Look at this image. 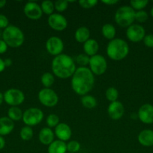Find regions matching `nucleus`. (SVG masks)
<instances>
[{"mask_svg": "<svg viewBox=\"0 0 153 153\" xmlns=\"http://www.w3.org/2000/svg\"><path fill=\"white\" fill-rule=\"evenodd\" d=\"M94 76L88 67H80L71 76V88L76 94L85 96L92 90Z\"/></svg>", "mask_w": 153, "mask_h": 153, "instance_id": "nucleus-1", "label": "nucleus"}, {"mask_svg": "<svg viewBox=\"0 0 153 153\" xmlns=\"http://www.w3.org/2000/svg\"><path fill=\"white\" fill-rule=\"evenodd\" d=\"M51 69L54 76L61 79H66L73 76L76 67L71 57L66 54H61L54 57Z\"/></svg>", "mask_w": 153, "mask_h": 153, "instance_id": "nucleus-2", "label": "nucleus"}, {"mask_svg": "<svg viewBox=\"0 0 153 153\" xmlns=\"http://www.w3.org/2000/svg\"><path fill=\"white\" fill-rule=\"evenodd\" d=\"M106 52L107 56L111 60L119 61L125 58L128 55L129 46L123 39L114 38L108 43Z\"/></svg>", "mask_w": 153, "mask_h": 153, "instance_id": "nucleus-3", "label": "nucleus"}, {"mask_svg": "<svg viewBox=\"0 0 153 153\" xmlns=\"http://www.w3.org/2000/svg\"><path fill=\"white\" fill-rule=\"evenodd\" d=\"M2 39L11 48H18L22 45L25 40L23 32L16 25H9L2 31Z\"/></svg>", "mask_w": 153, "mask_h": 153, "instance_id": "nucleus-4", "label": "nucleus"}, {"mask_svg": "<svg viewBox=\"0 0 153 153\" xmlns=\"http://www.w3.org/2000/svg\"><path fill=\"white\" fill-rule=\"evenodd\" d=\"M135 11L130 6L124 5L118 7L115 13L116 24L123 28H128L135 21Z\"/></svg>", "mask_w": 153, "mask_h": 153, "instance_id": "nucleus-5", "label": "nucleus"}, {"mask_svg": "<svg viewBox=\"0 0 153 153\" xmlns=\"http://www.w3.org/2000/svg\"><path fill=\"white\" fill-rule=\"evenodd\" d=\"M44 119V113L40 108H30L26 110L22 114V121L28 126H34L40 123Z\"/></svg>", "mask_w": 153, "mask_h": 153, "instance_id": "nucleus-6", "label": "nucleus"}, {"mask_svg": "<svg viewBox=\"0 0 153 153\" xmlns=\"http://www.w3.org/2000/svg\"><path fill=\"white\" fill-rule=\"evenodd\" d=\"M89 70L92 73L96 76H101L107 69V62L103 55L97 54L94 56L90 57L89 59Z\"/></svg>", "mask_w": 153, "mask_h": 153, "instance_id": "nucleus-7", "label": "nucleus"}, {"mask_svg": "<svg viewBox=\"0 0 153 153\" xmlns=\"http://www.w3.org/2000/svg\"><path fill=\"white\" fill-rule=\"evenodd\" d=\"M40 104L48 108H52L57 105L58 97L56 93L51 88H43L40 90L38 95Z\"/></svg>", "mask_w": 153, "mask_h": 153, "instance_id": "nucleus-8", "label": "nucleus"}, {"mask_svg": "<svg viewBox=\"0 0 153 153\" xmlns=\"http://www.w3.org/2000/svg\"><path fill=\"white\" fill-rule=\"evenodd\" d=\"M4 101L10 107H14L22 104L25 100V95L22 91L16 88H10L3 94Z\"/></svg>", "mask_w": 153, "mask_h": 153, "instance_id": "nucleus-9", "label": "nucleus"}, {"mask_svg": "<svg viewBox=\"0 0 153 153\" xmlns=\"http://www.w3.org/2000/svg\"><path fill=\"white\" fill-rule=\"evenodd\" d=\"M126 36L132 43H139L142 41L146 36L145 28L138 24H132L126 30Z\"/></svg>", "mask_w": 153, "mask_h": 153, "instance_id": "nucleus-10", "label": "nucleus"}, {"mask_svg": "<svg viewBox=\"0 0 153 153\" xmlns=\"http://www.w3.org/2000/svg\"><path fill=\"white\" fill-rule=\"evenodd\" d=\"M46 49L50 55L56 57L62 54V52L64 49V43L58 37L52 36L46 40Z\"/></svg>", "mask_w": 153, "mask_h": 153, "instance_id": "nucleus-11", "label": "nucleus"}, {"mask_svg": "<svg viewBox=\"0 0 153 153\" xmlns=\"http://www.w3.org/2000/svg\"><path fill=\"white\" fill-rule=\"evenodd\" d=\"M47 22L50 27L57 31H64L68 26V21L66 18L58 13H53L49 16Z\"/></svg>", "mask_w": 153, "mask_h": 153, "instance_id": "nucleus-12", "label": "nucleus"}, {"mask_svg": "<svg viewBox=\"0 0 153 153\" xmlns=\"http://www.w3.org/2000/svg\"><path fill=\"white\" fill-rule=\"evenodd\" d=\"M24 14L27 18L32 20H38L40 19L43 15L40 5L34 1H28L23 7Z\"/></svg>", "mask_w": 153, "mask_h": 153, "instance_id": "nucleus-13", "label": "nucleus"}, {"mask_svg": "<svg viewBox=\"0 0 153 153\" xmlns=\"http://www.w3.org/2000/svg\"><path fill=\"white\" fill-rule=\"evenodd\" d=\"M138 118L145 124L153 123V105L151 104H144L138 110Z\"/></svg>", "mask_w": 153, "mask_h": 153, "instance_id": "nucleus-14", "label": "nucleus"}, {"mask_svg": "<svg viewBox=\"0 0 153 153\" xmlns=\"http://www.w3.org/2000/svg\"><path fill=\"white\" fill-rule=\"evenodd\" d=\"M107 113L110 117L113 120L121 119L124 113V105L118 100L113 102H110L107 108Z\"/></svg>", "mask_w": 153, "mask_h": 153, "instance_id": "nucleus-15", "label": "nucleus"}, {"mask_svg": "<svg viewBox=\"0 0 153 153\" xmlns=\"http://www.w3.org/2000/svg\"><path fill=\"white\" fill-rule=\"evenodd\" d=\"M55 134L58 137V140L65 142L71 137V128L68 124L59 123V124L55 128Z\"/></svg>", "mask_w": 153, "mask_h": 153, "instance_id": "nucleus-16", "label": "nucleus"}, {"mask_svg": "<svg viewBox=\"0 0 153 153\" xmlns=\"http://www.w3.org/2000/svg\"><path fill=\"white\" fill-rule=\"evenodd\" d=\"M38 140L45 146H49L54 141V132L49 127H44L39 131Z\"/></svg>", "mask_w": 153, "mask_h": 153, "instance_id": "nucleus-17", "label": "nucleus"}, {"mask_svg": "<svg viewBox=\"0 0 153 153\" xmlns=\"http://www.w3.org/2000/svg\"><path fill=\"white\" fill-rule=\"evenodd\" d=\"M138 142L142 146L150 147L153 146V130L144 129L138 134Z\"/></svg>", "mask_w": 153, "mask_h": 153, "instance_id": "nucleus-18", "label": "nucleus"}, {"mask_svg": "<svg viewBox=\"0 0 153 153\" xmlns=\"http://www.w3.org/2000/svg\"><path fill=\"white\" fill-rule=\"evenodd\" d=\"M14 128V123L8 117H0V135L5 136L12 132Z\"/></svg>", "mask_w": 153, "mask_h": 153, "instance_id": "nucleus-19", "label": "nucleus"}, {"mask_svg": "<svg viewBox=\"0 0 153 153\" xmlns=\"http://www.w3.org/2000/svg\"><path fill=\"white\" fill-rule=\"evenodd\" d=\"M98 49V43L94 39H88L86 42L83 43L84 52L88 57H92L97 55Z\"/></svg>", "mask_w": 153, "mask_h": 153, "instance_id": "nucleus-20", "label": "nucleus"}, {"mask_svg": "<svg viewBox=\"0 0 153 153\" xmlns=\"http://www.w3.org/2000/svg\"><path fill=\"white\" fill-rule=\"evenodd\" d=\"M48 153H66L67 152V144L65 142L62 140H54L48 146Z\"/></svg>", "mask_w": 153, "mask_h": 153, "instance_id": "nucleus-21", "label": "nucleus"}, {"mask_svg": "<svg viewBox=\"0 0 153 153\" xmlns=\"http://www.w3.org/2000/svg\"><path fill=\"white\" fill-rule=\"evenodd\" d=\"M74 38L76 42L84 43L90 39V31L87 27L82 26L78 28L74 33Z\"/></svg>", "mask_w": 153, "mask_h": 153, "instance_id": "nucleus-22", "label": "nucleus"}, {"mask_svg": "<svg viewBox=\"0 0 153 153\" xmlns=\"http://www.w3.org/2000/svg\"><path fill=\"white\" fill-rule=\"evenodd\" d=\"M101 32L104 37L109 40H112L115 38L116 34V30L114 25L110 23H106L102 26Z\"/></svg>", "mask_w": 153, "mask_h": 153, "instance_id": "nucleus-23", "label": "nucleus"}, {"mask_svg": "<svg viewBox=\"0 0 153 153\" xmlns=\"http://www.w3.org/2000/svg\"><path fill=\"white\" fill-rule=\"evenodd\" d=\"M22 110L20 108L14 106V107H10L8 111V117L10 118L12 121H20L22 118Z\"/></svg>", "mask_w": 153, "mask_h": 153, "instance_id": "nucleus-24", "label": "nucleus"}, {"mask_svg": "<svg viewBox=\"0 0 153 153\" xmlns=\"http://www.w3.org/2000/svg\"><path fill=\"white\" fill-rule=\"evenodd\" d=\"M81 103L86 108L92 109L97 105V100L93 96L87 94L81 97Z\"/></svg>", "mask_w": 153, "mask_h": 153, "instance_id": "nucleus-25", "label": "nucleus"}, {"mask_svg": "<svg viewBox=\"0 0 153 153\" xmlns=\"http://www.w3.org/2000/svg\"><path fill=\"white\" fill-rule=\"evenodd\" d=\"M54 81H55L54 76L49 72L44 73L40 77V82L44 86V88H50V87L53 85Z\"/></svg>", "mask_w": 153, "mask_h": 153, "instance_id": "nucleus-26", "label": "nucleus"}, {"mask_svg": "<svg viewBox=\"0 0 153 153\" xmlns=\"http://www.w3.org/2000/svg\"><path fill=\"white\" fill-rule=\"evenodd\" d=\"M40 8H41L43 13L50 16L53 13L54 10H55V6L54 3L50 0H45L41 2L40 4Z\"/></svg>", "mask_w": 153, "mask_h": 153, "instance_id": "nucleus-27", "label": "nucleus"}, {"mask_svg": "<svg viewBox=\"0 0 153 153\" xmlns=\"http://www.w3.org/2000/svg\"><path fill=\"white\" fill-rule=\"evenodd\" d=\"M105 97H106V100L110 102L117 101L118 98V90L114 88V87H110V88H107L106 92H105Z\"/></svg>", "mask_w": 153, "mask_h": 153, "instance_id": "nucleus-28", "label": "nucleus"}, {"mask_svg": "<svg viewBox=\"0 0 153 153\" xmlns=\"http://www.w3.org/2000/svg\"><path fill=\"white\" fill-rule=\"evenodd\" d=\"M33 134H34V133H33L32 128L28 126L22 127L20 131V136L21 139L22 140H26V141L31 140L33 137Z\"/></svg>", "mask_w": 153, "mask_h": 153, "instance_id": "nucleus-29", "label": "nucleus"}, {"mask_svg": "<svg viewBox=\"0 0 153 153\" xmlns=\"http://www.w3.org/2000/svg\"><path fill=\"white\" fill-rule=\"evenodd\" d=\"M148 4V0H131L130 1V7L135 10H142L145 8Z\"/></svg>", "mask_w": 153, "mask_h": 153, "instance_id": "nucleus-30", "label": "nucleus"}, {"mask_svg": "<svg viewBox=\"0 0 153 153\" xmlns=\"http://www.w3.org/2000/svg\"><path fill=\"white\" fill-rule=\"evenodd\" d=\"M46 123L49 128H56L59 124V117L55 114H50L46 117Z\"/></svg>", "mask_w": 153, "mask_h": 153, "instance_id": "nucleus-31", "label": "nucleus"}, {"mask_svg": "<svg viewBox=\"0 0 153 153\" xmlns=\"http://www.w3.org/2000/svg\"><path fill=\"white\" fill-rule=\"evenodd\" d=\"M89 59L90 57H88V55H86L85 53L84 54H79L76 57V64L78 65H80V67H86V66L89 64Z\"/></svg>", "mask_w": 153, "mask_h": 153, "instance_id": "nucleus-32", "label": "nucleus"}, {"mask_svg": "<svg viewBox=\"0 0 153 153\" xmlns=\"http://www.w3.org/2000/svg\"><path fill=\"white\" fill-rule=\"evenodd\" d=\"M69 4V1L68 0H57L54 3V6H55V10L57 12H63L68 8Z\"/></svg>", "mask_w": 153, "mask_h": 153, "instance_id": "nucleus-33", "label": "nucleus"}, {"mask_svg": "<svg viewBox=\"0 0 153 153\" xmlns=\"http://www.w3.org/2000/svg\"><path fill=\"white\" fill-rule=\"evenodd\" d=\"M67 144V151L70 153H76L80 149V144L76 140H70Z\"/></svg>", "mask_w": 153, "mask_h": 153, "instance_id": "nucleus-34", "label": "nucleus"}, {"mask_svg": "<svg viewBox=\"0 0 153 153\" xmlns=\"http://www.w3.org/2000/svg\"><path fill=\"white\" fill-rule=\"evenodd\" d=\"M98 0H80L79 1V4L81 7L85 9H90L95 7L98 4Z\"/></svg>", "mask_w": 153, "mask_h": 153, "instance_id": "nucleus-35", "label": "nucleus"}, {"mask_svg": "<svg viewBox=\"0 0 153 153\" xmlns=\"http://www.w3.org/2000/svg\"><path fill=\"white\" fill-rule=\"evenodd\" d=\"M148 18V13L144 10H138L135 13V21H137L138 22H145Z\"/></svg>", "mask_w": 153, "mask_h": 153, "instance_id": "nucleus-36", "label": "nucleus"}, {"mask_svg": "<svg viewBox=\"0 0 153 153\" xmlns=\"http://www.w3.org/2000/svg\"><path fill=\"white\" fill-rule=\"evenodd\" d=\"M142 40L146 46L148 48H153V34H147Z\"/></svg>", "mask_w": 153, "mask_h": 153, "instance_id": "nucleus-37", "label": "nucleus"}, {"mask_svg": "<svg viewBox=\"0 0 153 153\" xmlns=\"http://www.w3.org/2000/svg\"><path fill=\"white\" fill-rule=\"evenodd\" d=\"M9 25V20L4 14H0V29H4Z\"/></svg>", "mask_w": 153, "mask_h": 153, "instance_id": "nucleus-38", "label": "nucleus"}, {"mask_svg": "<svg viewBox=\"0 0 153 153\" xmlns=\"http://www.w3.org/2000/svg\"><path fill=\"white\" fill-rule=\"evenodd\" d=\"M8 47V46L6 44L5 42L2 39H0V54H4V52H7Z\"/></svg>", "mask_w": 153, "mask_h": 153, "instance_id": "nucleus-39", "label": "nucleus"}, {"mask_svg": "<svg viewBox=\"0 0 153 153\" xmlns=\"http://www.w3.org/2000/svg\"><path fill=\"white\" fill-rule=\"evenodd\" d=\"M101 2L104 3V4H106V5L111 6V5H114V4H117V3L118 2V0H103Z\"/></svg>", "mask_w": 153, "mask_h": 153, "instance_id": "nucleus-40", "label": "nucleus"}, {"mask_svg": "<svg viewBox=\"0 0 153 153\" xmlns=\"http://www.w3.org/2000/svg\"><path fill=\"white\" fill-rule=\"evenodd\" d=\"M4 146H5V140L3 137V136L0 135V150L4 149Z\"/></svg>", "mask_w": 153, "mask_h": 153, "instance_id": "nucleus-41", "label": "nucleus"}, {"mask_svg": "<svg viewBox=\"0 0 153 153\" xmlns=\"http://www.w3.org/2000/svg\"><path fill=\"white\" fill-rule=\"evenodd\" d=\"M4 63L5 67H9L12 65V60L10 58H6L4 60Z\"/></svg>", "mask_w": 153, "mask_h": 153, "instance_id": "nucleus-42", "label": "nucleus"}, {"mask_svg": "<svg viewBox=\"0 0 153 153\" xmlns=\"http://www.w3.org/2000/svg\"><path fill=\"white\" fill-rule=\"evenodd\" d=\"M4 69H5V65H4V60L0 58V73L4 71Z\"/></svg>", "mask_w": 153, "mask_h": 153, "instance_id": "nucleus-43", "label": "nucleus"}, {"mask_svg": "<svg viewBox=\"0 0 153 153\" xmlns=\"http://www.w3.org/2000/svg\"><path fill=\"white\" fill-rule=\"evenodd\" d=\"M6 1L5 0H0V8H2L5 6L6 4Z\"/></svg>", "mask_w": 153, "mask_h": 153, "instance_id": "nucleus-44", "label": "nucleus"}, {"mask_svg": "<svg viewBox=\"0 0 153 153\" xmlns=\"http://www.w3.org/2000/svg\"><path fill=\"white\" fill-rule=\"evenodd\" d=\"M3 102H4V95H3V94H2L0 92V105L2 104Z\"/></svg>", "mask_w": 153, "mask_h": 153, "instance_id": "nucleus-45", "label": "nucleus"}, {"mask_svg": "<svg viewBox=\"0 0 153 153\" xmlns=\"http://www.w3.org/2000/svg\"><path fill=\"white\" fill-rule=\"evenodd\" d=\"M150 14H151V16H152V18H153V7H152L151 10H150Z\"/></svg>", "mask_w": 153, "mask_h": 153, "instance_id": "nucleus-46", "label": "nucleus"}, {"mask_svg": "<svg viewBox=\"0 0 153 153\" xmlns=\"http://www.w3.org/2000/svg\"><path fill=\"white\" fill-rule=\"evenodd\" d=\"M2 36V32H1V31H0V39H1Z\"/></svg>", "mask_w": 153, "mask_h": 153, "instance_id": "nucleus-47", "label": "nucleus"}, {"mask_svg": "<svg viewBox=\"0 0 153 153\" xmlns=\"http://www.w3.org/2000/svg\"><path fill=\"white\" fill-rule=\"evenodd\" d=\"M68 153H70V152H68Z\"/></svg>", "mask_w": 153, "mask_h": 153, "instance_id": "nucleus-48", "label": "nucleus"}]
</instances>
